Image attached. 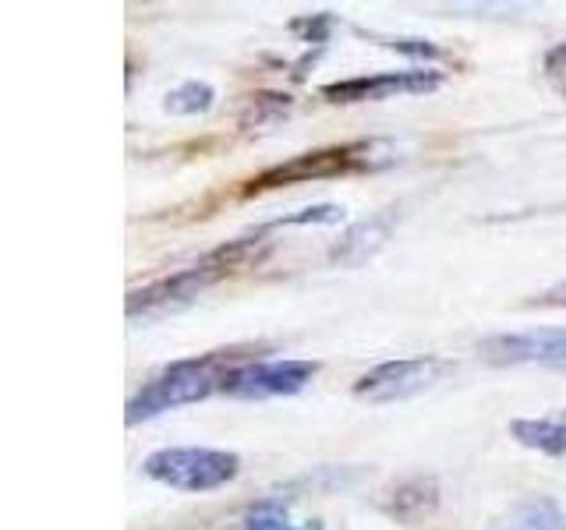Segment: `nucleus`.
<instances>
[{"mask_svg":"<svg viewBox=\"0 0 566 530\" xmlns=\"http://www.w3.org/2000/svg\"><path fill=\"white\" fill-rule=\"evenodd\" d=\"M217 364H220V358L212 353V358L177 361V364L164 368L156 379H149L128 400V414H124V421H128L132 428H135V424L167 414V411H174V406L199 403L209 393H217L223 375H227V371H217Z\"/></svg>","mask_w":566,"mask_h":530,"instance_id":"nucleus-1","label":"nucleus"},{"mask_svg":"<svg viewBox=\"0 0 566 530\" xmlns=\"http://www.w3.org/2000/svg\"><path fill=\"white\" fill-rule=\"evenodd\" d=\"M376 167H382V141H344V146L301 152V156H291L287 163L262 170L259 177L248 181V191H273V188H291V184L329 181V177H347V173H361Z\"/></svg>","mask_w":566,"mask_h":530,"instance_id":"nucleus-2","label":"nucleus"},{"mask_svg":"<svg viewBox=\"0 0 566 530\" xmlns=\"http://www.w3.org/2000/svg\"><path fill=\"white\" fill-rule=\"evenodd\" d=\"M510 435L517 438L524 449L563 456L566 453V411L545 414V417H517L510 424Z\"/></svg>","mask_w":566,"mask_h":530,"instance_id":"nucleus-11","label":"nucleus"},{"mask_svg":"<svg viewBox=\"0 0 566 530\" xmlns=\"http://www.w3.org/2000/svg\"><path fill=\"white\" fill-rule=\"evenodd\" d=\"M212 103H217V88L209 82H181L164 96V110L174 117H195V114H206Z\"/></svg>","mask_w":566,"mask_h":530,"instance_id":"nucleus-12","label":"nucleus"},{"mask_svg":"<svg viewBox=\"0 0 566 530\" xmlns=\"http://www.w3.org/2000/svg\"><path fill=\"white\" fill-rule=\"evenodd\" d=\"M389 230H394V212H382L376 220H365L358 226H350L347 234L329 247V262L340 265H361L386 244Z\"/></svg>","mask_w":566,"mask_h":530,"instance_id":"nucleus-10","label":"nucleus"},{"mask_svg":"<svg viewBox=\"0 0 566 530\" xmlns=\"http://www.w3.org/2000/svg\"><path fill=\"white\" fill-rule=\"evenodd\" d=\"M442 85V71L411 67V71H379V75H354L318 88V96L329 103H379L394 96H424Z\"/></svg>","mask_w":566,"mask_h":530,"instance_id":"nucleus-6","label":"nucleus"},{"mask_svg":"<svg viewBox=\"0 0 566 530\" xmlns=\"http://www.w3.org/2000/svg\"><path fill=\"white\" fill-rule=\"evenodd\" d=\"M241 530H323L318 520H291L280 502H262L244 517Z\"/></svg>","mask_w":566,"mask_h":530,"instance_id":"nucleus-13","label":"nucleus"},{"mask_svg":"<svg viewBox=\"0 0 566 530\" xmlns=\"http://www.w3.org/2000/svg\"><path fill=\"white\" fill-rule=\"evenodd\" d=\"M542 71H545L548 85H553L559 96H566V40H563V43H556L553 50L545 53Z\"/></svg>","mask_w":566,"mask_h":530,"instance_id":"nucleus-15","label":"nucleus"},{"mask_svg":"<svg viewBox=\"0 0 566 530\" xmlns=\"http://www.w3.org/2000/svg\"><path fill=\"white\" fill-rule=\"evenodd\" d=\"M371 40H379V35H371ZM382 46L397 50V53H407V57H418V61H439L442 50L429 40H379Z\"/></svg>","mask_w":566,"mask_h":530,"instance_id":"nucleus-16","label":"nucleus"},{"mask_svg":"<svg viewBox=\"0 0 566 530\" xmlns=\"http://www.w3.org/2000/svg\"><path fill=\"white\" fill-rule=\"evenodd\" d=\"M450 371L447 361L439 358H400V361H386L376 364L371 371L354 382V396L365 403H397V400H411L424 389H432L442 375Z\"/></svg>","mask_w":566,"mask_h":530,"instance_id":"nucleus-5","label":"nucleus"},{"mask_svg":"<svg viewBox=\"0 0 566 530\" xmlns=\"http://www.w3.org/2000/svg\"><path fill=\"white\" fill-rule=\"evenodd\" d=\"M439 506V485L432 477H411V481H400L394 491L382 499V509L400 523H421L429 520Z\"/></svg>","mask_w":566,"mask_h":530,"instance_id":"nucleus-9","label":"nucleus"},{"mask_svg":"<svg viewBox=\"0 0 566 530\" xmlns=\"http://www.w3.org/2000/svg\"><path fill=\"white\" fill-rule=\"evenodd\" d=\"M478 353L489 364H538V368L566 371V329L500 332L478 343Z\"/></svg>","mask_w":566,"mask_h":530,"instance_id":"nucleus-7","label":"nucleus"},{"mask_svg":"<svg viewBox=\"0 0 566 530\" xmlns=\"http://www.w3.org/2000/svg\"><path fill=\"white\" fill-rule=\"evenodd\" d=\"M291 29H294V32H305V35H308V43H312V40H315V43H323V40H326V32L333 29V18H329V14H315V18L308 14V18H301V22H294Z\"/></svg>","mask_w":566,"mask_h":530,"instance_id":"nucleus-17","label":"nucleus"},{"mask_svg":"<svg viewBox=\"0 0 566 530\" xmlns=\"http://www.w3.org/2000/svg\"><path fill=\"white\" fill-rule=\"evenodd\" d=\"M146 477H153L156 485H167L174 491H217L227 481H234L241 474V456L227 449H156L142 464Z\"/></svg>","mask_w":566,"mask_h":530,"instance_id":"nucleus-3","label":"nucleus"},{"mask_svg":"<svg viewBox=\"0 0 566 530\" xmlns=\"http://www.w3.org/2000/svg\"><path fill=\"white\" fill-rule=\"evenodd\" d=\"M506 530H566V517L553 502H531L513 517Z\"/></svg>","mask_w":566,"mask_h":530,"instance_id":"nucleus-14","label":"nucleus"},{"mask_svg":"<svg viewBox=\"0 0 566 530\" xmlns=\"http://www.w3.org/2000/svg\"><path fill=\"white\" fill-rule=\"evenodd\" d=\"M318 361H248L230 368L220 393L234 396V400H273V396H294L305 385H312V379L318 375Z\"/></svg>","mask_w":566,"mask_h":530,"instance_id":"nucleus-4","label":"nucleus"},{"mask_svg":"<svg viewBox=\"0 0 566 530\" xmlns=\"http://www.w3.org/2000/svg\"><path fill=\"white\" fill-rule=\"evenodd\" d=\"M217 279L220 276L212 269H206V265H195V269L156 279V283H149V287L128 294V318H138V315L146 318V315H164V311H174V308H185L206 287H212Z\"/></svg>","mask_w":566,"mask_h":530,"instance_id":"nucleus-8","label":"nucleus"},{"mask_svg":"<svg viewBox=\"0 0 566 530\" xmlns=\"http://www.w3.org/2000/svg\"><path fill=\"white\" fill-rule=\"evenodd\" d=\"M538 305H566V279L556 283L553 290H545V294L538 297Z\"/></svg>","mask_w":566,"mask_h":530,"instance_id":"nucleus-18","label":"nucleus"}]
</instances>
